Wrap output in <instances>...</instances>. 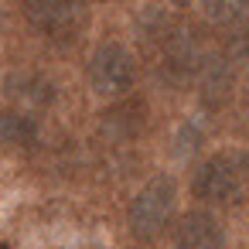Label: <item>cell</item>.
I'll return each instance as SVG.
<instances>
[{
	"instance_id": "6da1fadb",
	"label": "cell",
	"mask_w": 249,
	"mask_h": 249,
	"mask_svg": "<svg viewBox=\"0 0 249 249\" xmlns=\"http://www.w3.org/2000/svg\"><path fill=\"white\" fill-rule=\"evenodd\" d=\"M249 184V154L246 150H218L212 154L198 171H195V181H191V191L198 201H218V205H229L235 201Z\"/></svg>"
},
{
	"instance_id": "7a4b0ae2",
	"label": "cell",
	"mask_w": 249,
	"mask_h": 249,
	"mask_svg": "<svg viewBox=\"0 0 249 249\" xmlns=\"http://www.w3.org/2000/svg\"><path fill=\"white\" fill-rule=\"evenodd\" d=\"M174 201H178V188L167 174H157L150 178L130 201V212H126V222H130V232L137 239H154L167 229L171 215H174Z\"/></svg>"
},
{
	"instance_id": "3957f363",
	"label": "cell",
	"mask_w": 249,
	"mask_h": 249,
	"mask_svg": "<svg viewBox=\"0 0 249 249\" xmlns=\"http://www.w3.org/2000/svg\"><path fill=\"white\" fill-rule=\"evenodd\" d=\"M89 82H92V89L103 99L126 96L133 89V82H137V62H133V55L123 45H116V41L99 45L92 52V58H89Z\"/></svg>"
},
{
	"instance_id": "277c9868",
	"label": "cell",
	"mask_w": 249,
	"mask_h": 249,
	"mask_svg": "<svg viewBox=\"0 0 249 249\" xmlns=\"http://www.w3.org/2000/svg\"><path fill=\"white\" fill-rule=\"evenodd\" d=\"M24 18L52 41H72L82 28L79 0H24Z\"/></svg>"
},
{
	"instance_id": "5b68a950",
	"label": "cell",
	"mask_w": 249,
	"mask_h": 249,
	"mask_svg": "<svg viewBox=\"0 0 249 249\" xmlns=\"http://www.w3.org/2000/svg\"><path fill=\"white\" fill-rule=\"evenodd\" d=\"M225 232L215 215L208 212H184L174 222V246L178 249H222Z\"/></svg>"
},
{
	"instance_id": "8992f818",
	"label": "cell",
	"mask_w": 249,
	"mask_h": 249,
	"mask_svg": "<svg viewBox=\"0 0 249 249\" xmlns=\"http://www.w3.org/2000/svg\"><path fill=\"white\" fill-rule=\"evenodd\" d=\"M208 18L235 41L249 38V0H208Z\"/></svg>"
},
{
	"instance_id": "52a82bcc",
	"label": "cell",
	"mask_w": 249,
	"mask_h": 249,
	"mask_svg": "<svg viewBox=\"0 0 249 249\" xmlns=\"http://www.w3.org/2000/svg\"><path fill=\"white\" fill-rule=\"evenodd\" d=\"M0 137L7 147H31L38 140V120L31 116V109H7L0 120Z\"/></svg>"
},
{
	"instance_id": "ba28073f",
	"label": "cell",
	"mask_w": 249,
	"mask_h": 249,
	"mask_svg": "<svg viewBox=\"0 0 249 249\" xmlns=\"http://www.w3.org/2000/svg\"><path fill=\"white\" fill-rule=\"evenodd\" d=\"M55 96V89L41 79V75H14L11 79V99L21 109H35V106H48Z\"/></svg>"
},
{
	"instance_id": "9c48e42d",
	"label": "cell",
	"mask_w": 249,
	"mask_h": 249,
	"mask_svg": "<svg viewBox=\"0 0 249 249\" xmlns=\"http://www.w3.org/2000/svg\"><path fill=\"white\" fill-rule=\"evenodd\" d=\"M198 143H201V126L195 120H188L181 126V137H178V154H195Z\"/></svg>"
},
{
	"instance_id": "30bf717a",
	"label": "cell",
	"mask_w": 249,
	"mask_h": 249,
	"mask_svg": "<svg viewBox=\"0 0 249 249\" xmlns=\"http://www.w3.org/2000/svg\"><path fill=\"white\" fill-rule=\"evenodd\" d=\"M89 249H96V246H89Z\"/></svg>"
}]
</instances>
